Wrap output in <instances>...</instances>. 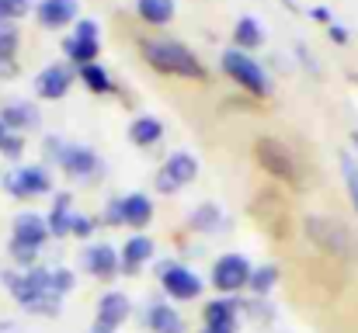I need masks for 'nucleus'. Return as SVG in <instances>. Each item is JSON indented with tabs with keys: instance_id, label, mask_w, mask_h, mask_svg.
Returning a JSON list of instances; mask_svg holds the SVG:
<instances>
[{
	"instance_id": "obj_1",
	"label": "nucleus",
	"mask_w": 358,
	"mask_h": 333,
	"mask_svg": "<svg viewBox=\"0 0 358 333\" xmlns=\"http://www.w3.org/2000/svg\"><path fill=\"white\" fill-rule=\"evenodd\" d=\"M139 56L150 70L164 73V77H181V80H209L206 63L195 56V49H188L178 38H143L139 42Z\"/></svg>"
},
{
	"instance_id": "obj_2",
	"label": "nucleus",
	"mask_w": 358,
	"mask_h": 333,
	"mask_svg": "<svg viewBox=\"0 0 358 333\" xmlns=\"http://www.w3.org/2000/svg\"><path fill=\"white\" fill-rule=\"evenodd\" d=\"M17 306L31 316H59L63 299L49 288V267H28V271H3L0 274Z\"/></svg>"
},
{
	"instance_id": "obj_3",
	"label": "nucleus",
	"mask_w": 358,
	"mask_h": 333,
	"mask_svg": "<svg viewBox=\"0 0 358 333\" xmlns=\"http://www.w3.org/2000/svg\"><path fill=\"white\" fill-rule=\"evenodd\" d=\"M42 153L52 167H59L70 181H80V184H94L105 177V160L91 149V146H77L70 139H59V135H45L42 139Z\"/></svg>"
},
{
	"instance_id": "obj_4",
	"label": "nucleus",
	"mask_w": 358,
	"mask_h": 333,
	"mask_svg": "<svg viewBox=\"0 0 358 333\" xmlns=\"http://www.w3.org/2000/svg\"><path fill=\"white\" fill-rule=\"evenodd\" d=\"M220 70L237 84L247 98H254V101H264V98L271 94V77H268V70H264L250 52L227 49V52L220 56Z\"/></svg>"
},
{
	"instance_id": "obj_5",
	"label": "nucleus",
	"mask_w": 358,
	"mask_h": 333,
	"mask_svg": "<svg viewBox=\"0 0 358 333\" xmlns=\"http://www.w3.org/2000/svg\"><path fill=\"white\" fill-rule=\"evenodd\" d=\"M303 229H306L310 243L320 246L324 253L341 257V260H355L358 257V236L341 219H331V216H310Z\"/></svg>"
},
{
	"instance_id": "obj_6",
	"label": "nucleus",
	"mask_w": 358,
	"mask_h": 333,
	"mask_svg": "<svg viewBox=\"0 0 358 333\" xmlns=\"http://www.w3.org/2000/svg\"><path fill=\"white\" fill-rule=\"evenodd\" d=\"M254 160H257V167H261L264 174H271L275 181H282V184H299V163H296L292 149H289L282 139H275V135L254 139Z\"/></svg>"
},
{
	"instance_id": "obj_7",
	"label": "nucleus",
	"mask_w": 358,
	"mask_h": 333,
	"mask_svg": "<svg viewBox=\"0 0 358 333\" xmlns=\"http://www.w3.org/2000/svg\"><path fill=\"white\" fill-rule=\"evenodd\" d=\"M3 188L10 198L17 202H31V198H42L52 191V177L42 163H28V167H14L3 174Z\"/></svg>"
},
{
	"instance_id": "obj_8",
	"label": "nucleus",
	"mask_w": 358,
	"mask_h": 333,
	"mask_svg": "<svg viewBox=\"0 0 358 333\" xmlns=\"http://www.w3.org/2000/svg\"><path fill=\"white\" fill-rule=\"evenodd\" d=\"M157 278H160V288L171 299H178V302H192V299L202 295V278L192 267L178 264V260H160L157 264Z\"/></svg>"
},
{
	"instance_id": "obj_9",
	"label": "nucleus",
	"mask_w": 358,
	"mask_h": 333,
	"mask_svg": "<svg viewBox=\"0 0 358 333\" xmlns=\"http://www.w3.org/2000/svg\"><path fill=\"white\" fill-rule=\"evenodd\" d=\"M195 177H199V160H195L192 153L178 149V153H171V156L164 160V167L157 170L153 184H157L160 195H174V191H181L185 184H192Z\"/></svg>"
},
{
	"instance_id": "obj_10",
	"label": "nucleus",
	"mask_w": 358,
	"mask_h": 333,
	"mask_svg": "<svg viewBox=\"0 0 358 333\" xmlns=\"http://www.w3.org/2000/svg\"><path fill=\"white\" fill-rule=\"evenodd\" d=\"M73 84H77V70H73L70 63H49V66H42V70L35 73L31 91H35L38 101H59V98L70 94Z\"/></svg>"
},
{
	"instance_id": "obj_11",
	"label": "nucleus",
	"mask_w": 358,
	"mask_h": 333,
	"mask_svg": "<svg viewBox=\"0 0 358 333\" xmlns=\"http://www.w3.org/2000/svg\"><path fill=\"white\" fill-rule=\"evenodd\" d=\"M250 264L240 257V253H223L216 264H213V288L220 295H237L240 288H247L250 281Z\"/></svg>"
},
{
	"instance_id": "obj_12",
	"label": "nucleus",
	"mask_w": 358,
	"mask_h": 333,
	"mask_svg": "<svg viewBox=\"0 0 358 333\" xmlns=\"http://www.w3.org/2000/svg\"><path fill=\"white\" fill-rule=\"evenodd\" d=\"M240 313H243V302H237L234 295H220V299H213V302L202 309L206 330L209 333H237Z\"/></svg>"
},
{
	"instance_id": "obj_13",
	"label": "nucleus",
	"mask_w": 358,
	"mask_h": 333,
	"mask_svg": "<svg viewBox=\"0 0 358 333\" xmlns=\"http://www.w3.org/2000/svg\"><path fill=\"white\" fill-rule=\"evenodd\" d=\"M80 264H84L98 281H112V278L122 271L119 250H115V246H108V243H91V246L80 253Z\"/></svg>"
},
{
	"instance_id": "obj_14",
	"label": "nucleus",
	"mask_w": 358,
	"mask_h": 333,
	"mask_svg": "<svg viewBox=\"0 0 358 333\" xmlns=\"http://www.w3.org/2000/svg\"><path fill=\"white\" fill-rule=\"evenodd\" d=\"M35 21L45 31H63V28L77 24V0H38Z\"/></svg>"
},
{
	"instance_id": "obj_15",
	"label": "nucleus",
	"mask_w": 358,
	"mask_h": 333,
	"mask_svg": "<svg viewBox=\"0 0 358 333\" xmlns=\"http://www.w3.org/2000/svg\"><path fill=\"white\" fill-rule=\"evenodd\" d=\"M132 316V302L125 292H105L101 302H98V323L94 327H105V330H119L122 323Z\"/></svg>"
},
{
	"instance_id": "obj_16",
	"label": "nucleus",
	"mask_w": 358,
	"mask_h": 333,
	"mask_svg": "<svg viewBox=\"0 0 358 333\" xmlns=\"http://www.w3.org/2000/svg\"><path fill=\"white\" fill-rule=\"evenodd\" d=\"M143 327L150 333H185V316L167 302H150L143 309Z\"/></svg>"
},
{
	"instance_id": "obj_17",
	"label": "nucleus",
	"mask_w": 358,
	"mask_h": 333,
	"mask_svg": "<svg viewBox=\"0 0 358 333\" xmlns=\"http://www.w3.org/2000/svg\"><path fill=\"white\" fill-rule=\"evenodd\" d=\"M0 121L10 128V132H31V128H38L42 125V114L38 108L31 105V101H7V105H0Z\"/></svg>"
},
{
	"instance_id": "obj_18",
	"label": "nucleus",
	"mask_w": 358,
	"mask_h": 333,
	"mask_svg": "<svg viewBox=\"0 0 358 333\" xmlns=\"http://www.w3.org/2000/svg\"><path fill=\"white\" fill-rule=\"evenodd\" d=\"M119 257H122V271H125V274H139L143 264L153 260V239H150L146 232H136L132 239H125Z\"/></svg>"
},
{
	"instance_id": "obj_19",
	"label": "nucleus",
	"mask_w": 358,
	"mask_h": 333,
	"mask_svg": "<svg viewBox=\"0 0 358 333\" xmlns=\"http://www.w3.org/2000/svg\"><path fill=\"white\" fill-rule=\"evenodd\" d=\"M63 56H66V63L70 66H87V63H98V56H101V38H80V35H66L63 38Z\"/></svg>"
},
{
	"instance_id": "obj_20",
	"label": "nucleus",
	"mask_w": 358,
	"mask_h": 333,
	"mask_svg": "<svg viewBox=\"0 0 358 333\" xmlns=\"http://www.w3.org/2000/svg\"><path fill=\"white\" fill-rule=\"evenodd\" d=\"M73 195H66V191H59L56 195V202H52V209H49V232L56 236V239H63V236H73Z\"/></svg>"
},
{
	"instance_id": "obj_21",
	"label": "nucleus",
	"mask_w": 358,
	"mask_h": 333,
	"mask_svg": "<svg viewBox=\"0 0 358 333\" xmlns=\"http://www.w3.org/2000/svg\"><path fill=\"white\" fill-rule=\"evenodd\" d=\"M49 236H52V232H49L45 216L21 212V216L14 219V239H17V243H31V246H38V250H42V243H45Z\"/></svg>"
},
{
	"instance_id": "obj_22",
	"label": "nucleus",
	"mask_w": 358,
	"mask_h": 333,
	"mask_svg": "<svg viewBox=\"0 0 358 333\" xmlns=\"http://www.w3.org/2000/svg\"><path fill=\"white\" fill-rule=\"evenodd\" d=\"M160 139H164V121H160V118H153V114H136V118L129 121V142H132V146L150 149V146H157Z\"/></svg>"
},
{
	"instance_id": "obj_23",
	"label": "nucleus",
	"mask_w": 358,
	"mask_h": 333,
	"mask_svg": "<svg viewBox=\"0 0 358 333\" xmlns=\"http://www.w3.org/2000/svg\"><path fill=\"white\" fill-rule=\"evenodd\" d=\"M261 45H264V28H261V21H257V17H250V14L237 17V24H234V49L254 56Z\"/></svg>"
},
{
	"instance_id": "obj_24",
	"label": "nucleus",
	"mask_w": 358,
	"mask_h": 333,
	"mask_svg": "<svg viewBox=\"0 0 358 333\" xmlns=\"http://www.w3.org/2000/svg\"><path fill=\"white\" fill-rule=\"evenodd\" d=\"M77 80H80L91 94H98V98L119 94V84L112 80V73H108L101 63H87V66H80V70H77Z\"/></svg>"
},
{
	"instance_id": "obj_25",
	"label": "nucleus",
	"mask_w": 358,
	"mask_h": 333,
	"mask_svg": "<svg viewBox=\"0 0 358 333\" xmlns=\"http://www.w3.org/2000/svg\"><path fill=\"white\" fill-rule=\"evenodd\" d=\"M136 14H139L146 24L160 28V24H171V21H174L178 0H136Z\"/></svg>"
},
{
	"instance_id": "obj_26",
	"label": "nucleus",
	"mask_w": 358,
	"mask_h": 333,
	"mask_svg": "<svg viewBox=\"0 0 358 333\" xmlns=\"http://www.w3.org/2000/svg\"><path fill=\"white\" fill-rule=\"evenodd\" d=\"M150 219H153V198L143 195V191L125 195V225H132V229H146Z\"/></svg>"
},
{
	"instance_id": "obj_27",
	"label": "nucleus",
	"mask_w": 358,
	"mask_h": 333,
	"mask_svg": "<svg viewBox=\"0 0 358 333\" xmlns=\"http://www.w3.org/2000/svg\"><path fill=\"white\" fill-rule=\"evenodd\" d=\"M188 225H192L195 232H206V236H213V232H220V229L227 225V216L220 212V205L206 202V205L192 209V216H188Z\"/></svg>"
},
{
	"instance_id": "obj_28",
	"label": "nucleus",
	"mask_w": 358,
	"mask_h": 333,
	"mask_svg": "<svg viewBox=\"0 0 358 333\" xmlns=\"http://www.w3.org/2000/svg\"><path fill=\"white\" fill-rule=\"evenodd\" d=\"M275 285H278V267H275V264H261V267H254V271H250L247 288L254 292V299H264Z\"/></svg>"
},
{
	"instance_id": "obj_29",
	"label": "nucleus",
	"mask_w": 358,
	"mask_h": 333,
	"mask_svg": "<svg viewBox=\"0 0 358 333\" xmlns=\"http://www.w3.org/2000/svg\"><path fill=\"white\" fill-rule=\"evenodd\" d=\"M338 163H341V177H345L348 202H352V209H355V216H358V160H355V153H341Z\"/></svg>"
},
{
	"instance_id": "obj_30",
	"label": "nucleus",
	"mask_w": 358,
	"mask_h": 333,
	"mask_svg": "<svg viewBox=\"0 0 358 333\" xmlns=\"http://www.w3.org/2000/svg\"><path fill=\"white\" fill-rule=\"evenodd\" d=\"M21 49V28L17 21H3L0 24V59H17Z\"/></svg>"
},
{
	"instance_id": "obj_31",
	"label": "nucleus",
	"mask_w": 358,
	"mask_h": 333,
	"mask_svg": "<svg viewBox=\"0 0 358 333\" xmlns=\"http://www.w3.org/2000/svg\"><path fill=\"white\" fill-rule=\"evenodd\" d=\"M38 0H0V24L3 21H21L28 14H35Z\"/></svg>"
},
{
	"instance_id": "obj_32",
	"label": "nucleus",
	"mask_w": 358,
	"mask_h": 333,
	"mask_svg": "<svg viewBox=\"0 0 358 333\" xmlns=\"http://www.w3.org/2000/svg\"><path fill=\"white\" fill-rule=\"evenodd\" d=\"M49 288L63 299L66 292H73V288H77V274H73L70 267H49Z\"/></svg>"
},
{
	"instance_id": "obj_33",
	"label": "nucleus",
	"mask_w": 358,
	"mask_h": 333,
	"mask_svg": "<svg viewBox=\"0 0 358 333\" xmlns=\"http://www.w3.org/2000/svg\"><path fill=\"white\" fill-rule=\"evenodd\" d=\"M10 260L17 264V267H35L38 264V246H31V243H17V239H10Z\"/></svg>"
},
{
	"instance_id": "obj_34",
	"label": "nucleus",
	"mask_w": 358,
	"mask_h": 333,
	"mask_svg": "<svg viewBox=\"0 0 358 333\" xmlns=\"http://www.w3.org/2000/svg\"><path fill=\"white\" fill-rule=\"evenodd\" d=\"M0 153H3V160H21V153H24V135H21V132H10V135L0 142Z\"/></svg>"
},
{
	"instance_id": "obj_35",
	"label": "nucleus",
	"mask_w": 358,
	"mask_h": 333,
	"mask_svg": "<svg viewBox=\"0 0 358 333\" xmlns=\"http://www.w3.org/2000/svg\"><path fill=\"white\" fill-rule=\"evenodd\" d=\"M105 225H125V198H112L105 205Z\"/></svg>"
},
{
	"instance_id": "obj_36",
	"label": "nucleus",
	"mask_w": 358,
	"mask_h": 333,
	"mask_svg": "<svg viewBox=\"0 0 358 333\" xmlns=\"http://www.w3.org/2000/svg\"><path fill=\"white\" fill-rule=\"evenodd\" d=\"M94 229H98V222L91 219V216H73V236L77 239H91Z\"/></svg>"
},
{
	"instance_id": "obj_37",
	"label": "nucleus",
	"mask_w": 358,
	"mask_h": 333,
	"mask_svg": "<svg viewBox=\"0 0 358 333\" xmlns=\"http://www.w3.org/2000/svg\"><path fill=\"white\" fill-rule=\"evenodd\" d=\"M73 35H80V38H101V28H98V21H91V17H77Z\"/></svg>"
},
{
	"instance_id": "obj_38",
	"label": "nucleus",
	"mask_w": 358,
	"mask_h": 333,
	"mask_svg": "<svg viewBox=\"0 0 358 333\" xmlns=\"http://www.w3.org/2000/svg\"><path fill=\"white\" fill-rule=\"evenodd\" d=\"M327 38H331L334 45H348V42H352V31H348L341 21H334V24H327Z\"/></svg>"
},
{
	"instance_id": "obj_39",
	"label": "nucleus",
	"mask_w": 358,
	"mask_h": 333,
	"mask_svg": "<svg viewBox=\"0 0 358 333\" xmlns=\"http://www.w3.org/2000/svg\"><path fill=\"white\" fill-rule=\"evenodd\" d=\"M17 70H21V66H17V59H0V77H3V80L17 77Z\"/></svg>"
},
{
	"instance_id": "obj_40",
	"label": "nucleus",
	"mask_w": 358,
	"mask_h": 333,
	"mask_svg": "<svg viewBox=\"0 0 358 333\" xmlns=\"http://www.w3.org/2000/svg\"><path fill=\"white\" fill-rule=\"evenodd\" d=\"M310 17H313V21H320V24H334V17H331V10H327V7H310Z\"/></svg>"
},
{
	"instance_id": "obj_41",
	"label": "nucleus",
	"mask_w": 358,
	"mask_h": 333,
	"mask_svg": "<svg viewBox=\"0 0 358 333\" xmlns=\"http://www.w3.org/2000/svg\"><path fill=\"white\" fill-rule=\"evenodd\" d=\"M352 153H355V160H358V132H352Z\"/></svg>"
},
{
	"instance_id": "obj_42",
	"label": "nucleus",
	"mask_w": 358,
	"mask_h": 333,
	"mask_svg": "<svg viewBox=\"0 0 358 333\" xmlns=\"http://www.w3.org/2000/svg\"><path fill=\"white\" fill-rule=\"evenodd\" d=\"M7 135H10V128H7V125H3V121H0V142H3V139H7Z\"/></svg>"
},
{
	"instance_id": "obj_43",
	"label": "nucleus",
	"mask_w": 358,
	"mask_h": 333,
	"mask_svg": "<svg viewBox=\"0 0 358 333\" xmlns=\"http://www.w3.org/2000/svg\"><path fill=\"white\" fill-rule=\"evenodd\" d=\"M282 3H285L289 10H299V3H296V0H282Z\"/></svg>"
},
{
	"instance_id": "obj_44",
	"label": "nucleus",
	"mask_w": 358,
	"mask_h": 333,
	"mask_svg": "<svg viewBox=\"0 0 358 333\" xmlns=\"http://www.w3.org/2000/svg\"><path fill=\"white\" fill-rule=\"evenodd\" d=\"M91 333H112V330H105V327H94V330H91Z\"/></svg>"
},
{
	"instance_id": "obj_45",
	"label": "nucleus",
	"mask_w": 358,
	"mask_h": 333,
	"mask_svg": "<svg viewBox=\"0 0 358 333\" xmlns=\"http://www.w3.org/2000/svg\"><path fill=\"white\" fill-rule=\"evenodd\" d=\"M202 333H209V330H202Z\"/></svg>"
}]
</instances>
